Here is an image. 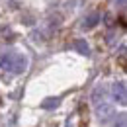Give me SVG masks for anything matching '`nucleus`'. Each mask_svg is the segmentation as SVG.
Wrapping results in <instances>:
<instances>
[{
  "label": "nucleus",
  "mask_w": 127,
  "mask_h": 127,
  "mask_svg": "<svg viewBox=\"0 0 127 127\" xmlns=\"http://www.w3.org/2000/svg\"><path fill=\"white\" fill-rule=\"evenodd\" d=\"M113 100L119 104V106H125V102H127V90H125V82L121 80V82H115L113 84Z\"/></svg>",
  "instance_id": "nucleus-2"
},
{
  "label": "nucleus",
  "mask_w": 127,
  "mask_h": 127,
  "mask_svg": "<svg viewBox=\"0 0 127 127\" xmlns=\"http://www.w3.org/2000/svg\"><path fill=\"white\" fill-rule=\"evenodd\" d=\"M72 47L76 49L80 55H90V45H88L84 39H76V41L72 43Z\"/></svg>",
  "instance_id": "nucleus-4"
},
{
  "label": "nucleus",
  "mask_w": 127,
  "mask_h": 127,
  "mask_svg": "<svg viewBox=\"0 0 127 127\" xmlns=\"http://www.w3.org/2000/svg\"><path fill=\"white\" fill-rule=\"evenodd\" d=\"M98 22H100V14L98 12H92L90 16L84 18V22H82V30H92L98 26Z\"/></svg>",
  "instance_id": "nucleus-3"
},
{
  "label": "nucleus",
  "mask_w": 127,
  "mask_h": 127,
  "mask_svg": "<svg viewBox=\"0 0 127 127\" xmlns=\"http://www.w3.org/2000/svg\"><path fill=\"white\" fill-rule=\"evenodd\" d=\"M96 108H98V115H100V119H104V121H106L111 113H113V111H111V108L106 104V102H104L102 106H96Z\"/></svg>",
  "instance_id": "nucleus-6"
},
{
  "label": "nucleus",
  "mask_w": 127,
  "mask_h": 127,
  "mask_svg": "<svg viewBox=\"0 0 127 127\" xmlns=\"http://www.w3.org/2000/svg\"><path fill=\"white\" fill-rule=\"evenodd\" d=\"M0 68L16 72V74H22L28 68V57L22 55V53H4L0 57Z\"/></svg>",
  "instance_id": "nucleus-1"
},
{
  "label": "nucleus",
  "mask_w": 127,
  "mask_h": 127,
  "mask_svg": "<svg viewBox=\"0 0 127 127\" xmlns=\"http://www.w3.org/2000/svg\"><path fill=\"white\" fill-rule=\"evenodd\" d=\"M59 104H61V98H57V96H55V98H45V100L41 102V108H43V110H53V108H57Z\"/></svg>",
  "instance_id": "nucleus-5"
}]
</instances>
